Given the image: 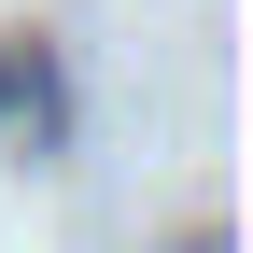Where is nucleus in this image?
Wrapping results in <instances>:
<instances>
[{"label":"nucleus","instance_id":"obj_1","mask_svg":"<svg viewBox=\"0 0 253 253\" xmlns=\"http://www.w3.org/2000/svg\"><path fill=\"white\" fill-rule=\"evenodd\" d=\"M0 126H14L28 155H56V141H71V99H56L42 42H0Z\"/></svg>","mask_w":253,"mask_h":253},{"label":"nucleus","instance_id":"obj_2","mask_svg":"<svg viewBox=\"0 0 253 253\" xmlns=\"http://www.w3.org/2000/svg\"><path fill=\"white\" fill-rule=\"evenodd\" d=\"M197 253H225V239H197Z\"/></svg>","mask_w":253,"mask_h":253}]
</instances>
